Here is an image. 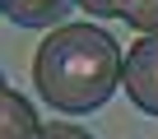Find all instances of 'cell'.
Instances as JSON below:
<instances>
[{
	"label": "cell",
	"instance_id": "cell-1",
	"mask_svg": "<svg viewBox=\"0 0 158 139\" xmlns=\"http://www.w3.org/2000/svg\"><path fill=\"white\" fill-rule=\"evenodd\" d=\"M121 46L93 23H60L33 56V84L60 116H89L121 88Z\"/></svg>",
	"mask_w": 158,
	"mask_h": 139
},
{
	"label": "cell",
	"instance_id": "cell-2",
	"mask_svg": "<svg viewBox=\"0 0 158 139\" xmlns=\"http://www.w3.org/2000/svg\"><path fill=\"white\" fill-rule=\"evenodd\" d=\"M121 84L144 116H158V33H139V42H130L121 60Z\"/></svg>",
	"mask_w": 158,
	"mask_h": 139
},
{
	"label": "cell",
	"instance_id": "cell-3",
	"mask_svg": "<svg viewBox=\"0 0 158 139\" xmlns=\"http://www.w3.org/2000/svg\"><path fill=\"white\" fill-rule=\"evenodd\" d=\"M93 19H126L139 33H158V0H74Z\"/></svg>",
	"mask_w": 158,
	"mask_h": 139
},
{
	"label": "cell",
	"instance_id": "cell-4",
	"mask_svg": "<svg viewBox=\"0 0 158 139\" xmlns=\"http://www.w3.org/2000/svg\"><path fill=\"white\" fill-rule=\"evenodd\" d=\"M37 125H42V121H37L33 102H28L23 93H14L10 79L0 74V139H33Z\"/></svg>",
	"mask_w": 158,
	"mask_h": 139
},
{
	"label": "cell",
	"instance_id": "cell-5",
	"mask_svg": "<svg viewBox=\"0 0 158 139\" xmlns=\"http://www.w3.org/2000/svg\"><path fill=\"white\" fill-rule=\"evenodd\" d=\"M74 10V0H0V14L19 28H56Z\"/></svg>",
	"mask_w": 158,
	"mask_h": 139
},
{
	"label": "cell",
	"instance_id": "cell-6",
	"mask_svg": "<svg viewBox=\"0 0 158 139\" xmlns=\"http://www.w3.org/2000/svg\"><path fill=\"white\" fill-rule=\"evenodd\" d=\"M33 139H93V134L79 130V125H70V121H51V125H37Z\"/></svg>",
	"mask_w": 158,
	"mask_h": 139
}]
</instances>
